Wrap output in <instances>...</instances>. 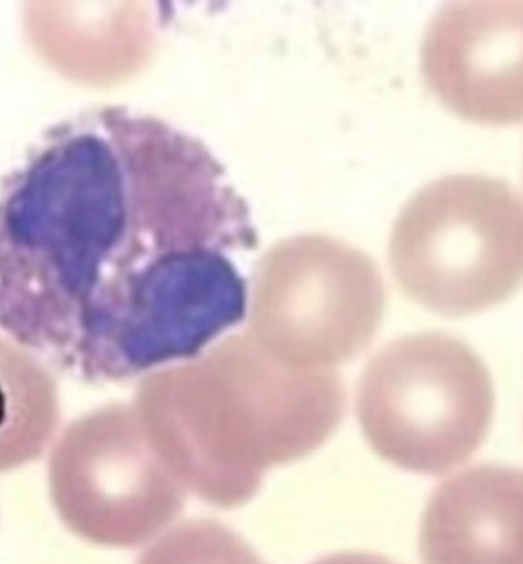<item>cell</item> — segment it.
<instances>
[{
	"label": "cell",
	"instance_id": "2",
	"mask_svg": "<svg viewBox=\"0 0 523 564\" xmlns=\"http://www.w3.org/2000/svg\"><path fill=\"white\" fill-rule=\"evenodd\" d=\"M132 405L187 492L228 510L247 503L271 467L310 455L333 435L345 388L333 369L296 368L258 341L230 338L145 377Z\"/></svg>",
	"mask_w": 523,
	"mask_h": 564
},
{
	"label": "cell",
	"instance_id": "3",
	"mask_svg": "<svg viewBox=\"0 0 523 564\" xmlns=\"http://www.w3.org/2000/svg\"><path fill=\"white\" fill-rule=\"evenodd\" d=\"M494 413L489 370L462 341L444 334L403 338L366 368L357 415L384 460L438 476L481 447Z\"/></svg>",
	"mask_w": 523,
	"mask_h": 564
},
{
	"label": "cell",
	"instance_id": "6",
	"mask_svg": "<svg viewBox=\"0 0 523 564\" xmlns=\"http://www.w3.org/2000/svg\"><path fill=\"white\" fill-rule=\"evenodd\" d=\"M383 290L371 268L344 260L275 263L254 291L259 345L286 365L329 369L371 340Z\"/></svg>",
	"mask_w": 523,
	"mask_h": 564
},
{
	"label": "cell",
	"instance_id": "11",
	"mask_svg": "<svg viewBox=\"0 0 523 564\" xmlns=\"http://www.w3.org/2000/svg\"><path fill=\"white\" fill-rule=\"evenodd\" d=\"M314 564H395L381 555L366 554V552H341V554L329 555L318 560Z\"/></svg>",
	"mask_w": 523,
	"mask_h": 564
},
{
	"label": "cell",
	"instance_id": "9",
	"mask_svg": "<svg viewBox=\"0 0 523 564\" xmlns=\"http://www.w3.org/2000/svg\"><path fill=\"white\" fill-rule=\"evenodd\" d=\"M61 400L53 373L21 343L0 335V473L34 463L53 442Z\"/></svg>",
	"mask_w": 523,
	"mask_h": 564
},
{
	"label": "cell",
	"instance_id": "1",
	"mask_svg": "<svg viewBox=\"0 0 523 564\" xmlns=\"http://www.w3.org/2000/svg\"><path fill=\"white\" fill-rule=\"evenodd\" d=\"M227 207L210 149L160 118L106 106L53 126L0 184V327L73 349L138 272L216 246Z\"/></svg>",
	"mask_w": 523,
	"mask_h": 564
},
{
	"label": "cell",
	"instance_id": "7",
	"mask_svg": "<svg viewBox=\"0 0 523 564\" xmlns=\"http://www.w3.org/2000/svg\"><path fill=\"white\" fill-rule=\"evenodd\" d=\"M439 100L482 124L523 121V2L448 3L423 53Z\"/></svg>",
	"mask_w": 523,
	"mask_h": 564
},
{
	"label": "cell",
	"instance_id": "4",
	"mask_svg": "<svg viewBox=\"0 0 523 564\" xmlns=\"http://www.w3.org/2000/svg\"><path fill=\"white\" fill-rule=\"evenodd\" d=\"M393 268L420 305L447 317L481 313L523 285V199L505 181L448 176L408 205Z\"/></svg>",
	"mask_w": 523,
	"mask_h": 564
},
{
	"label": "cell",
	"instance_id": "5",
	"mask_svg": "<svg viewBox=\"0 0 523 564\" xmlns=\"http://www.w3.org/2000/svg\"><path fill=\"white\" fill-rule=\"evenodd\" d=\"M51 500L65 527L105 547H137L183 511L187 490L163 463L133 405L74 421L51 449Z\"/></svg>",
	"mask_w": 523,
	"mask_h": 564
},
{
	"label": "cell",
	"instance_id": "10",
	"mask_svg": "<svg viewBox=\"0 0 523 564\" xmlns=\"http://www.w3.org/2000/svg\"><path fill=\"white\" fill-rule=\"evenodd\" d=\"M137 564H265L233 531L211 520H190L168 531Z\"/></svg>",
	"mask_w": 523,
	"mask_h": 564
},
{
	"label": "cell",
	"instance_id": "8",
	"mask_svg": "<svg viewBox=\"0 0 523 564\" xmlns=\"http://www.w3.org/2000/svg\"><path fill=\"white\" fill-rule=\"evenodd\" d=\"M423 564H523V471L478 465L446 480L420 528Z\"/></svg>",
	"mask_w": 523,
	"mask_h": 564
}]
</instances>
